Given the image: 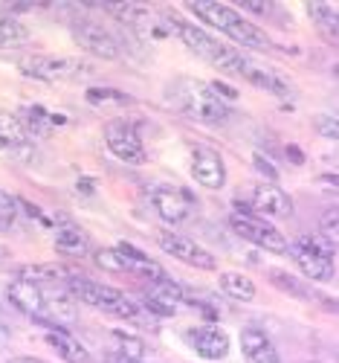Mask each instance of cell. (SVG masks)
I'll return each mask as SVG.
<instances>
[{
	"instance_id": "36",
	"label": "cell",
	"mask_w": 339,
	"mask_h": 363,
	"mask_svg": "<svg viewBox=\"0 0 339 363\" xmlns=\"http://www.w3.org/2000/svg\"><path fill=\"white\" fill-rule=\"evenodd\" d=\"M93 189H96V184L90 177H81L79 180V192H84V195H93Z\"/></svg>"
},
{
	"instance_id": "6",
	"label": "cell",
	"mask_w": 339,
	"mask_h": 363,
	"mask_svg": "<svg viewBox=\"0 0 339 363\" xmlns=\"http://www.w3.org/2000/svg\"><path fill=\"white\" fill-rule=\"evenodd\" d=\"M18 70L26 79L35 82H47V84H58V82H76L84 79L87 73H93L84 58H73V55H44V52H33L18 58Z\"/></svg>"
},
{
	"instance_id": "22",
	"label": "cell",
	"mask_w": 339,
	"mask_h": 363,
	"mask_svg": "<svg viewBox=\"0 0 339 363\" xmlns=\"http://www.w3.org/2000/svg\"><path fill=\"white\" fill-rule=\"evenodd\" d=\"M55 250L64 256H84L90 250V238L76 224H64L55 233Z\"/></svg>"
},
{
	"instance_id": "16",
	"label": "cell",
	"mask_w": 339,
	"mask_h": 363,
	"mask_svg": "<svg viewBox=\"0 0 339 363\" xmlns=\"http://www.w3.org/2000/svg\"><path fill=\"white\" fill-rule=\"evenodd\" d=\"M241 79H246L250 84L267 90V94H272L275 99H293L296 96V87L287 82V76H282L279 70H270L264 65H255L253 58H246V62H243Z\"/></svg>"
},
{
	"instance_id": "26",
	"label": "cell",
	"mask_w": 339,
	"mask_h": 363,
	"mask_svg": "<svg viewBox=\"0 0 339 363\" xmlns=\"http://www.w3.org/2000/svg\"><path fill=\"white\" fill-rule=\"evenodd\" d=\"M113 340H116V352L125 354V357H134V360H145V343L128 331H113Z\"/></svg>"
},
{
	"instance_id": "32",
	"label": "cell",
	"mask_w": 339,
	"mask_h": 363,
	"mask_svg": "<svg viewBox=\"0 0 339 363\" xmlns=\"http://www.w3.org/2000/svg\"><path fill=\"white\" fill-rule=\"evenodd\" d=\"M253 160H255V166H258V172L261 174H267L270 177V184H275V180H279V172H275V166L264 157V155H253Z\"/></svg>"
},
{
	"instance_id": "14",
	"label": "cell",
	"mask_w": 339,
	"mask_h": 363,
	"mask_svg": "<svg viewBox=\"0 0 339 363\" xmlns=\"http://www.w3.org/2000/svg\"><path fill=\"white\" fill-rule=\"evenodd\" d=\"M250 213L270 216V218H290L293 216V198L275 184H255L250 189Z\"/></svg>"
},
{
	"instance_id": "40",
	"label": "cell",
	"mask_w": 339,
	"mask_h": 363,
	"mask_svg": "<svg viewBox=\"0 0 339 363\" xmlns=\"http://www.w3.org/2000/svg\"><path fill=\"white\" fill-rule=\"evenodd\" d=\"M0 151H9V143H6L4 137H0Z\"/></svg>"
},
{
	"instance_id": "35",
	"label": "cell",
	"mask_w": 339,
	"mask_h": 363,
	"mask_svg": "<svg viewBox=\"0 0 339 363\" xmlns=\"http://www.w3.org/2000/svg\"><path fill=\"white\" fill-rule=\"evenodd\" d=\"M243 6L250 9V12H255V15H267V12H270V4H253V0H246Z\"/></svg>"
},
{
	"instance_id": "10",
	"label": "cell",
	"mask_w": 339,
	"mask_h": 363,
	"mask_svg": "<svg viewBox=\"0 0 339 363\" xmlns=\"http://www.w3.org/2000/svg\"><path fill=\"white\" fill-rule=\"evenodd\" d=\"M105 145H108V151H110L116 160L128 163V166H142V163L148 160V151H145L142 137H139V134L134 131V125H128V123H113V125H108V131H105Z\"/></svg>"
},
{
	"instance_id": "29",
	"label": "cell",
	"mask_w": 339,
	"mask_h": 363,
	"mask_svg": "<svg viewBox=\"0 0 339 363\" xmlns=\"http://www.w3.org/2000/svg\"><path fill=\"white\" fill-rule=\"evenodd\" d=\"M21 216V206H18V198L0 192V227H9L15 218Z\"/></svg>"
},
{
	"instance_id": "30",
	"label": "cell",
	"mask_w": 339,
	"mask_h": 363,
	"mask_svg": "<svg viewBox=\"0 0 339 363\" xmlns=\"http://www.w3.org/2000/svg\"><path fill=\"white\" fill-rule=\"evenodd\" d=\"M209 87L214 90V96H218L221 102H235L241 94H238V90L232 87V84H226V82H209Z\"/></svg>"
},
{
	"instance_id": "11",
	"label": "cell",
	"mask_w": 339,
	"mask_h": 363,
	"mask_svg": "<svg viewBox=\"0 0 339 363\" xmlns=\"http://www.w3.org/2000/svg\"><path fill=\"white\" fill-rule=\"evenodd\" d=\"M151 203L157 209V216L163 224L168 227H180L192 218V209H195V201L186 189H177V186H157L151 192Z\"/></svg>"
},
{
	"instance_id": "39",
	"label": "cell",
	"mask_w": 339,
	"mask_h": 363,
	"mask_svg": "<svg viewBox=\"0 0 339 363\" xmlns=\"http://www.w3.org/2000/svg\"><path fill=\"white\" fill-rule=\"evenodd\" d=\"M6 340H9V331H6V328H4V325H0V346H4V343H6Z\"/></svg>"
},
{
	"instance_id": "7",
	"label": "cell",
	"mask_w": 339,
	"mask_h": 363,
	"mask_svg": "<svg viewBox=\"0 0 339 363\" xmlns=\"http://www.w3.org/2000/svg\"><path fill=\"white\" fill-rule=\"evenodd\" d=\"M70 29H73L76 44L84 52L102 58V62H119L122 58V38L113 33L110 26H105L93 18H76L70 23Z\"/></svg>"
},
{
	"instance_id": "13",
	"label": "cell",
	"mask_w": 339,
	"mask_h": 363,
	"mask_svg": "<svg viewBox=\"0 0 339 363\" xmlns=\"http://www.w3.org/2000/svg\"><path fill=\"white\" fill-rule=\"evenodd\" d=\"M9 302L26 314L29 320H35L38 325H50V314H47V291L35 282H26V279H12L6 288Z\"/></svg>"
},
{
	"instance_id": "41",
	"label": "cell",
	"mask_w": 339,
	"mask_h": 363,
	"mask_svg": "<svg viewBox=\"0 0 339 363\" xmlns=\"http://www.w3.org/2000/svg\"><path fill=\"white\" fill-rule=\"evenodd\" d=\"M307 363H319V360H307Z\"/></svg>"
},
{
	"instance_id": "31",
	"label": "cell",
	"mask_w": 339,
	"mask_h": 363,
	"mask_svg": "<svg viewBox=\"0 0 339 363\" xmlns=\"http://www.w3.org/2000/svg\"><path fill=\"white\" fill-rule=\"evenodd\" d=\"M316 131H319L322 137H328V140H336V134H339L336 119H333V116H319V119H316Z\"/></svg>"
},
{
	"instance_id": "21",
	"label": "cell",
	"mask_w": 339,
	"mask_h": 363,
	"mask_svg": "<svg viewBox=\"0 0 339 363\" xmlns=\"http://www.w3.org/2000/svg\"><path fill=\"white\" fill-rule=\"evenodd\" d=\"M221 291L235 302H253L255 299V282L241 274V270H224L221 274Z\"/></svg>"
},
{
	"instance_id": "18",
	"label": "cell",
	"mask_w": 339,
	"mask_h": 363,
	"mask_svg": "<svg viewBox=\"0 0 339 363\" xmlns=\"http://www.w3.org/2000/svg\"><path fill=\"white\" fill-rule=\"evenodd\" d=\"M44 340H47V346H50V349H55V352H58V357L64 360V363H90L87 349H84V346L70 335V331H67L64 325H55V323L44 325Z\"/></svg>"
},
{
	"instance_id": "23",
	"label": "cell",
	"mask_w": 339,
	"mask_h": 363,
	"mask_svg": "<svg viewBox=\"0 0 339 363\" xmlns=\"http://www.w3.org/2000/svg\"><path fill=\"white\" fill-rule=\"evenodd\" d=\"M270 282L279 288V291H285L287 296H296V299H304V302H311V299H316V294H314V288H307L301 279H296L293 274H287V270H279V267H272L270 270Z\"/></svg>"
},
{
	"instance_id": "2",
	"label": "cell",
	"mask_w": 339,
	"mask_h": 363,
	"mask_svg": "<svg viewBox=\"0 0 339 363\" xmlns=\"http://www.w3.org/2000/svg\"><path fill=\"white\" fill-rule=\"evenodd\" d=\"M166 96H168L174 111H180L183 116L195 119V123H200V125H224L229 119L226 102H221L218 96H214L209 82L180 76L168 84Z\"/></svg>"
},
{
	"instance_id": "28",
	"label": "cell",
	"mask_w": 339,
	"mask_h": 363,
	"mask_svg": "<svg viewBox=\"0 0 339 363\" xmlns=\"http://www.w3.org/2000/svg\"><path fill=\"white\" fill-rule=\"evenodd\" d=\"M87 102H93V105H102V102L128 105L131 99H128L125 94H119V90H110V87H90V90H87Z\"/></svg>"
},
{
	"instance_id": "27",
	"label": "cell",
	"mask_w": 339,
	"mask_h": 363,
	"mask_svg": "<svg viewBox=\"0 0 339 363\" xmlns=\"http://www.w3.org/2000/svg\"><path fill=\"white\" fill-rule=\"evenodd\" d=\"M93 262L102 267V270H110V274H128V267H125V262H122V256H119V250L113 247H102V250H96L93 253Z\"/></svg>"
},
{
	"instance_id": "33",
	"label": "cell",
	"mask_w": 339,
	"mask_h": 363,
	"mask_svg": "<svg viewBox=\"0 0 339 363\" xmlns=\"http://www.w3.org/2000/svg\"><path fill=\"white\" fill-rule=\"evenodd\" d=\"M322 230H325V238L336 245V209H328L325 218H322Z\"/></svg>"
},
{
	"instance_id": "12",
	"label": "cell",
	"mask_w": 339,
	"mask_h": 363,
	"mask_svg": "<svg viewBox=\"0 0 339 363\" xmlns=\"http://www.w3.org/2000/svg\"><path fill=\"white\" fill-rule=\"evenodd\" d=\"M192 180L203 189H224L226 186V166L224 157L209 145H195L192 148V160H189Z\"/></svg>"
},
{
	"instance_id": "4",
	"label": "cell",
	"mask_w": 339,
	"mask_h": 363,
	"mask_svg": "<svg viewBox=\"0 0 339 363\" xmlns=\"http://www.w3.org/2000/svg\"><path fill=\"white\" fill-rule=\"evenodd\" d=\"M67 291L87 302L90 308H96L108 317H116V320H137L142 314L139 302L134 296H128L125 291L119 288H110V285H102V282H93V279H84V277H70L67 282Z\"/></svg>"
},
{
	"instance_id": "20",
	"label": "cell",
	"mask_w": 339,
	"mask_h": 363,
	"mask_svg": "<svg viewBox=\"0 0 339 363\" xmlns=\"http://www.w3.org/2000/svg\"><path fill=\"white\" fill-rule=\"evenodd\" d=\"M73 274L67 267H61V264H26L18 270V279H26V282H35L41 288L47 285H61V282H67Z\"/></svg>"
},
{
	"instance_id": "17",
	"label": "cell",
	"mask_w": 339,
	"mask_h": 363,
	"mask_svg": "<svg viewBox=\"0 0 339 363\" xmlns=\"http://www.w3.org/2000/svg\"><path fill=\"white\" fill-rule=\"evenodd\" d=\"M241 352L246 363H282L279 349H275V343L267 337V331L258 325L241 328Z\"/></svg>"
},
{
	"instance_id": "5",
	"label": "cell",
	"mask_w": 339,
	"mask_h": 363,
	"mask_svg": "<svg viewBox=\"0 0 339 363\" xmlns=\"http://www.w3.org/2000/svg\"><path fill=\"white\" fill-rule=\"evenodd\" d=\"M301 274L311 282H331L333 279V256H336V245L328 241L322 233H304L299 235L290 250H287Z\"/></svg>"
},
{
	"instance_id": "24",
	"label": "cell",
	"mask_w": 339,
	"mask_h": 363,
	"mask_svg": "<svg viewBox=\"0 0 339 363\" xmlns=\"http://www.w3.org/2000/svg\"><path fill=\"white\" fill-rule=\"evenodd\" d=\"M26 41H29V29L18 18H12L0 9V50H12V47H21Z\"/></svg>"
},
{
	"instance_id": "15",
	"label": "cell",
	"mask_w": 339,
	"mask_h": 363,
	"mask_svg": "<svg viewBox=\"0 0 339 363\" xmlns=\"http://www.w3.org/2000/svg\"><path fill=\"white\" fill-rule=\"evenodd\" d=\"M186 343L192 346L195 354H200L203 360H224L229 354V335L224 328H218L214 323H203V325H192L186 331Z\"/></svg>"
},
{
	"instance_id": "3",
	"label": "cell",
	"mask_w": 339,
	"mask_h": 363,
	"mask_svg": "<svg viewBox=\"0 0 339 363\" xmlns=\"http://www.w3.org/2000/svg\"><path fill=\"white\" fill-rule=\"evenodd\" d=\"M168 26H171V33L183 44H186L195 55L203 58V62H209L212 67L224 70L226 76H241L243 62H246L243 52H238L235 47H226V41L214 38L209 29H203L200 23H189V21H183V18H168Z\"/></svg>"
},
{
	"instance_id": "37",
	"label": "cell",
	"mask_w": 339,
	"mask_h": 363,
	"mask_svg": "<svg viewBox=\"0 0 339 363\" xmlns=\"http://www.w3.org/2000/svg\"><path fill=\"white\" fill-rule=\"evenodd\" d=\"M287 157H290V160H296V163H304V155H301L299 148H293V145H287Z\"/></svg>"
},
{
	"instance_id": "1",
	"label": "cell",
	"mask_w": 339,
	"mask_h": 363,
	"mask_svg": "<svg viewBox=\"0 0 339 363\" xmlns=\"http://www.w3.org/2000/svg\"><path fill=\"white\" fill-rule=\"evenodd\" d=\"M186 9L209 29L226 35L232 44L246 47V50H272V38L264 33L258 23H253L246 15H241L235 6L226 4H214V0H192L186 4Z\"/></svg>"
},
{
	"instance_id": "34",
	"label": "cell",
	"mask_w": 339,
	"mask_h": 363,
	"mask_svg": "<svg viewBox=\"0 0 339 363\" xmlns=\"http://www.w3.org/2000/svg\"><path fill=\"white\" fill-rule=\"evenodd\" d=\"M105 363H145V360H134V357H125V354L113 352V354H108V357H105Z\"/></svg>"
},
{
	"instance_id": "8",
	"label": "cell",
	"mask_w": 339,
	"mask_h": 363,
	"mask_svg": "<svg viewBox=\"0 0 339 363\" xmlns=\"http://www.w3.org/2000/svg\"><path fill=\"white\" fill-rule=\"evenodd\" d=\"M229 227L238 238L243 241H250V245L272 253V256H285L290 250V241L275 230L270 221L258 218V216H241V213H232L229 216Z\"/></svg>"
},
{
	"instance_id": "9",
	"label": "cell",
	"mask_w": 339,
	"mask_h": 363,
	"mask_svg": "<svg viewBox=\"0 0 339 363\" xmlns=\"http://www.w3.org/2000/svg\"><path fill=\"white\" fill-rule=\"evenodd\" d=\"M157 245L163 253H168L171 259L189 264L195 270H214L218 267V259H214L203 245H197L195 238L183 235V233H174V230H160L157 233Z\"/></svg>"
},
{
	"instance_id": "19",
	"label": "cell",
	"mask_w": 339,
	"mask_h": 363,
	"mask_svg": "<svg viewBox=\"0 0 339 363\" xmlns=\"http://www.w3.org/2000/svg\"><path fill=\"white\" fill-rule=\"evenodd\" d=\"M116 250H119L122 262H125V267L131 270V274H139V277H145V279H151V282H157V279H166V277H168L166 270H163L157 262H154L148 253H142L139 247L128 245V241L116 245Z\"/></svg>"
},
{
	"instance_id": "38",
	"label": "cell",
	"mask_w": 339,
	"mask_h": 363,
	"mask_svg": "<svg viewBox=\"0 0 339 363\" xmlns=\"http://www.w3.org/2000/svg\"><path fill=\"white\" fill-rule=\"evenodd\" d=\"M6 363H41V360H35V357H12Z\"/></svg>"
},
{
	"instance_id": "25",
	"label": "cell",
	"mask_w": 339,
	"mask_h": 363,
	"mask_svg": "<svg viewBox=\"0 0 339 363\" xmlns=\"http://www.w3.org/2000/svg\"><path fill=\"white\" fill-rule=\"evenodd\" d=\"M307 15L314 18V23L322 29V33L336 41V29H339V9L328 6V4H307Z\"/></svg>"
}]
</instances>
